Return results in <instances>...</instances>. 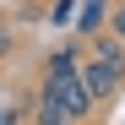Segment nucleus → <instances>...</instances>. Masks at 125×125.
<instances>
[{
    "instance_id": "obj_1",
    "label": "nucleus",
    "mask_w": 125,
    "mask_h": 125,
    "mask_svg": "<svg viewBox=\"0 0 125 125\" xmlns=\"http://www.w3.org/2000/svg\"><path fill=\"white\" fill-rule=\"evenodd\" d=\"M44 98H49V103H60V109H65L76 125L98 109V103L87 98V87H82V71H76V76H49V82H44Z\"/></svg>"
},
{
    "instance_id": "obj_2",
    "label": "nucleus",
    "mask_w": 125,
    "mask_h": 125,
    "mask_svg": "<svg viewBox=\"0 0 125 125\" xmlns=\"http://www.w3.org/2000/svg\"><path fill=\"white\" fill-rule=\"evenodd\" d=\"M82 87H87V98L93 103H109L120 87H125V71H114V65H103V60H82Z\"/></svg>"
},
{
    "instance_id": "obj_3",
    "label": "nucleus",
    "mask_w": 125,
    "mask_h": 125,
    "mask_svg": "<svg viewBox=\"0 0 125 125\" xmlns=\"http://www.w3.org/2000/svg\"><path fill=\"white\" fill-rule=\"evenodd\" d=\"M109 11H114V0H82V11H76V33H82V38H98L103 22H109Z\"/></svg>"
},
{
    "instance_id": "obj_4",
    "label": "nucleus",
    "mask_w": 125,
    "mask_h": 125,
    "mask_svg": "<svg viewBox=\"0 0 125 125\" xmlns=\"http://www.w3.org/2000/svg\"><path fill=\"white\" fill-rule=\"evenodd\" d=\"M76 54H82V49L60 44V49L49 54V65H44V82H49V76H76V71H82V60H76Z\"/></svg>"
},
{
    "instance_id": "obj_5",
    "label": "nucleus",
    "mask_w": 125,
    "mask_h": 125,
    "mask_svg": "<svg viewBox=\"0 0 125 125\" xmlns=\"http://www.w3.org/2000/svg\"><path fill=\"white\" fill-rule=\"evenodd\" d=\"M93 60H103V65H114V71H125V44H120V38L109 33V38H93Z\"/></svg>"
},
{
    "instance_id": "obj_6",
    "label": "nucleus",
    "mask_w": 125,
    "mask_h": 125,
    "mask_svg": "<svg viewBox=\"0 0 125 125\" xmlns=\"http://www.w3.org/2000/svg\"><path fill=\"white\" fill-rule=\"evenodd\" d=\"M33 125H76V120L60 109V103H49L44 93H38V98H33Z\"/></svg>"
},
{
    "instance_id": "obj_7",
    "label": "nucleus",
    "mask_w": 125,
    "mask_h": 125,
    "mask_svg": "<svg viewBox=\"0 0 125 125\" xmlns=\"http://www.w3.org/2000/svg\"><path fill=\"white\" fill-rule=\"evenodd\" d=\"M109 33H114V38H120V44H125V0H120V6L109 11Z\"/></svg>"
}]
</instances>
